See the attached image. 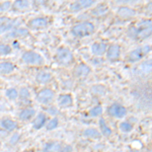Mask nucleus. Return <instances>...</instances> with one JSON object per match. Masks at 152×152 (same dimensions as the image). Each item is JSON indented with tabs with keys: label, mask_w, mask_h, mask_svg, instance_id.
Here are the masks:
<instances>
[{
	"label": "nucleus",
	"mask_w": 152,
	"mask_h": 152,
	"mask_svg": "<svg viewBox=\"0 0 152 152\" xmlns=\"http://www.w3.org/2000/svg\"><path fill=\"white\" fill-rule=\"evenodd\" d=\"M72 34L75 37L78 38H82V37H86L91 35L94 31V26L91 23H82L79 24H76L71 29Z\"/></svg>",
	"instance_id": "nucleus-1"
},
{
	"label": "nucleus",
	"mask_w": 152,
	"mask_h": 152,
	"mask_svg": "<svg viewBox=\"0 0 152 152\" xmlns=\"http://www.w3.org/2000/svg\"><path fill=\"white\" fill-rule=\"evenodd\" d=\"M23 61L26 64H28V65H43L44 64L43 57H42L40 54L33 52V51H28V52L23 53Z\"/></svg>",
	"instance_id": "nucleus-2"
},
{
	"label": "nucleus",
	"mask_w": 152,
	"mask_h": 152,
	"mask_svg": "<svg viewBox=\"0 0 152 152\" xmlns=\"http://www.w3.org/2000/svg\"><path fill=\"white\" fill-rule=\"evenodd\" d=\"M56 59H57L58 63L62 65L70 64L73 60V55L71 51L67 48H60L56 55Z\"/></svg>",
	"instance_id": "nucleus-3"
},
{
	"label": "nucleus",
	"mask_w": 152,
	"mask_h": 152,
	"mask_svg": "<svg viewBox=\"0 0 152 152\" xmlns=\"http://www.w3.org/2000/svg\"><path fill=\"white\" fill-rule=\"evenodd\" d=\"M149 51H150V46H148V45L143 46V47H140V48H137L136 50H134L133 52L130 53L129 61H131V62L139 61L145 54L148 53Z\"/></svg>",
	"instance_id": "nucleus-4"
},
{
	"label": "nucleus",
	"mask_w": 152,
	"mask_h": 152,
	"mask_svg": "<svg viewBox=\"0 0 152 152\" xmlns=\"http://www.w3.org/2000/svg\"><path fill=\"white\" fill-rule=\"evenodd\" d=\"M109 114L111 115L112 117L121 119V118H124L126 116L127 110H126V107H123V105L114 104L109 107Z\"/></svg>",
	"instance_id": "nucleus-5"
},
{
	"label": "nucleus",
	"mask_w": 152,
	"mask_h": 152,
	"mask_svg": "<svg viewBox=\"0 0 152 152\" xmlns=\"http://www.w3.org/2000/svg\"><path fill=\"white\" fill-rule=\"evenodd\" d=\"M53 99H54L53 90L48 89V88L41 90L38 94V95H37V99H38V102H40L41 104H48V102H50Z\"/></svg>",
	"instance_id": "nucleus-6"
},
{
	"label": "nucleus",
	"mask_w": 152,
	"mask_h": 152,
	"mask_svg": "<svg viewBox=\"0 0 152 152\" xmlns=\"http://www.w3.org/2000/svg\"><path fill=\"white\" fill-rule=\"evenodd\" d=\"M94 3V1H91V0H80V1H76L73 2L70 5V10L71 11H79L81 9L87 8V7L91 6L92 4Z\"/></svg>",
	"instance_id": "nucleus-7"
},
{
	"label": "nucleus",
	"mask_w": 152,
	"mask_h": 152,
	"mask_svg": "<svg viewBox=\"0 0 152 152\" xmlns=\"http://www.w3.org/2000/svg\"><path fill=\"white\" fill-rule=\"evenodd\" d=\"M120 46L119 45H112L110 46L109 50H107V58L110 59V60L114 61V60H117L118 58L120 57Z\"/></svg>",
	"instance_id": "nucleus-8"
},
{
	"label": "nucleus",
	"mask_w": 152,
	"mask_h": 152,
	"mask_svg": "<svg viewBox=\"0 0 152 152\" xmlns=\"http://www.w3.org/2000/svg\"><path fill=\"white\" fill-rule=\"evenodd\" d=\"M29 26L33 28H46L48 24V21L46 18H34L29 21Z\"/></svg>",
	"instance_id": "nucleus-9"
},
{
	"label": "nucleus",
	"mask_w": 152,
	"mask_h": 152,
	"mask_svg": "<svg viewBox=\"0 0 152 152\" xmlns=\"http://www.w3.org/2000/svg\"><path fill=\"white\" fill-rule=\"evenodd\" d=\"M19 23H20V20H18V19L7 20V23H2L1 26H0V34H4L5 31H9V29H11L12 28H14V26H18Z\"/></svg>",
	"instance_id": "nucleus-10"
},
{
	"label": "nucleus",
	"mask_w": 152,
	"mask_h": 152,
	"mask_svg": "<svg viewBox=\"0 0 152 152\" xmlns=\"http://www.w3.org/2000/svg\"><path fill=\"white\" fill-rule=\"evenodd\" d=\"M58 104L61 107H67L72 104V96L70 94H62L58 99Z\"/></svg>",
	"instance_id": "nucleus-11"
},
{
	"label": "nucleus",
	"mask_w": 152,
	"mask_h": 152,
	"mask_svg": "<svg viewBox=\"0 0 152 152\" xmlns=\"http://www.w3.org/2000/svg\"><path fill=\"white\" fill-rule=\"evenodd\" d=\"M90 73V68L84 64H80L74 69V75L77 77H82V76H86Z\"/></svg>",
	"instance_id": "nucleus-12"
},
{
	"label": "nucleus",
	"mask_w": 152,
	"mask_h": 152,
	"mask_svg": "<svg viewBox=\"0 0 152 152\" xmlns=\"http://www.w3.org/2000/svg\"><path fill=\"white\" fill-rule=\"evenodd\" d=\"M107 51V46L104 43H95L91 47V52L96 56L104 55Z\"/></svg>",
	"instance_id": "nucleus-13"
},
{
	"label": "nucleus",
	"mask_w": 152,
	"mask_h": 152,
	"mask_svg": "<svg viewBox=\"0 0 152 152\" xmlns=\"http://www.w3.org/2000/svg\"><path fill=\"white\" fill-rule=\"evenodd\" d=\"M118 14L123 18H128L134 16L135 14H136V12H135V10H133V9L130 8V7L123 6V7H120V9L118 10Z\"/></svg>",
	"instance_id": "nucleus-14"
},
{
	"label": "nucleus",
	"mask_w": 152,
	"mask_h": 152,
	"mask_svg": "<svg viewBox=\"0 0 152 152\" xmlns=\"http://www.w3.org/2000/svg\"><path fill=\"white\" fill-rule=\"evenodd\" d=\"M61 149V145L59 142H50V143L46 144L43 149V152H59Z\"/></svg>",
	"instance_id": "nucleus-15"
},
{
	"label": "nucleus",
	"mask_w": 152,
	"mask_h": 152,
	"mask_svg": "<svg viewBox=\"0 0 152 152\" xmlns=\"http://www.w3.org/2000/svg\"><path fill=\"white\" fill-rule=\"evenodd\" d=\"M35 110L34 109H24L20 113H19V119L23 121H28L35 116Z\"/></svg>",
	"instance_id": "nucleus-16"
},
{
	"label": "nucleus",
	"mask_w": 152,
	"mask_h": 152,
	"mask_svg": "<svg viewBox=\"0 0 152 152\" xmlns=\"http://www.w3.org/2000/svg\"><path fill=\"white\" fill-rule=\"evenodd\" d=\"M83 136L87 137V138H91V139H99L100 133L96 129L89 128V129H86L84 132H83Z\"/></svg>",
	"instance_id": "nucleus-17"
},
{
	"label": "nucleus",
	"mask_w": 152,
	"mask_h": 152,
	"mask_svg": "<svg viewBox=\"0 0 152 152\" xmlns=\"http://www.w3.org/2000/svg\"><path fill=\"white\" fill-rule=\"evenodd\" d=\"M1 127L7 130V131H12V130L16 128V123L10 119H4L1 121Z\"/></svg>",
	"instance_id": "nucleus-18"
},
{
	"label": "nucleus",
	"mask_w": 152,
	"mask_h": 152,
	"mask_svg": "<svg viewBox=\"0 0 152 152\" xmlns=\"http://www.w3.org/2000/svg\"><path fill=\"white\" fill-rule=\"evenodd\" d=\"M14 69L13 64L9 62H3L0 64V73L1 74H8V73L12 72Z\"/></svg>",
	"instance_id": "nucleus-19"
},
{
	"label": "nucleus",
	"mask_w": 152,
	"mask_h": 152,
	"mask_svg": "<svg viewBox=\"0 0 152 152\" xmlns=\"http://www.w3.org/2000/svg\"><path fill=\"white\" fill-rule=\"evenodd\" d=\"M28 31L26 28H18L9 33L6 37L7 38H18V37H26L28 36Z\"/></svg>",
	"instance_id": "nucleus-20"
},
{
	"label": "nucleus",
	"mask_w": 152,
	"mask_h": 152,
	"mask_svg": "<svg viewBox=\"0 0 152 152\" xmlns=\"http://www.w3.org/2000/svg\"><path fill=\"white\" fill-rule=\"evenodd\" d=\"M51 78H52V76H51L50 73L48 72H40L38 75H37V81L39 83H47L51 80Z\"/></svg>",
	"instance_id": "nucleus-21"
},
{
	"label": "nucleus",
	"mask_w": 152,
	"mask_h": 152,
	"mask_svg": "<svg viewBox=\"0 0 152 152\" xmlns=\"http://www.w3.org/2000/svg\"><path fill=\"white\" fill-rule=\"evenodd\" d=\"M99 130L102 131V133L104 135V136H110V135L112 134V130L110 128L109 126H107V124H105V121L102 118H100L99 119Z\"/></svg>",
	"instance_id": "nucleus-22"
},
{
	"label": "nucleus",
	"mask_w": 152,
	"mask_h": 152,
	"mask_svg": "<svg viewBox=\"0 0 152 152\" xmlns=\"http://www.w3.org/2000/svg\"><path fill=\"white\" fill-rule=\"evenodd\" d=\"M46 122V116L44 114H39L38 117L36 118L35 122H34V128L35 129H41L42 127L45 125Z\"/></svg>",
	"instance_id": "nucleus-23"
},
{
	"label": "nucleus",
	"mask_w": 152,
	"mask_h": 152,
	"mask_svg": "<svg viewBox=\"0 0 152 152\" xmlns=\"http://www.w3.org/2000/svg\"><path fill=\"white\" fill-rule=\"evenodd\" d=\"M12 6L16 10H23V9H26L29 6V2L26 1V0H18V1L14 2Z\"/></svg>",
	"instance_id": "nucleus-24"
},
{
	"label": "nucleus",
	"mask_w": 152,
	"mask_h": 152,
	"mask_svg": "<svg viewBox=\"0 0 152 152\" xmlns=\"http://www.w3.org/2000/svg\"><path fill=\"white\" fill-rule=\"evenodd\" d=\"M140 69L143 74H149L151 72V60L145 61L144 63H142L140 66Z\"/></svg>",
	"instance_id": "nucleus-25"
},
{
	"label": "nucleus",
	"mask_w": 152,
	"mask_h": 152,
	"mask_svg": "<svg viewBox=\"0 0 152 152\" xmlns=\"http://www.w3.org/2000/svg\"><path fill=\"white\" fill-rule=\"evenodd\" d=\"M150 35H151V28L138 29V36H137V39H145Z\"/></svg>",
	"instance_id": "nucleus-26"
},
{
	"label": "nucleus",
	"mask_w": 152,
	"mask_h": 152,
	"mask_svg": "<svg viewBox=\"0 0 152 152\" xmlns=\"http://www.w3.org/2000/svg\"><path fill=\"white\" fill-rule=\"evenodd\" d=\"M120 129H121L122 132H125V133H128V132L132 131L133 129V126L131 124L128 123V122H123V123L120 124Z\"/></svg>",
	"instance_id": "nucleus-27"
},
{
	"label": "nucleus",
	"mask_w": 152,
	"mask_h": 152,
	"mask_svg": "<svg viewBox=\"0 0 152 152\" xmlns=\"http://www.w3.org/2000/svg\"><path fill=\"white\" fill-rule=\"evenodd\" d=\"M18 95V92L15 88H9L6 90V96L10 99H15Z\"/></svg>",
	"instance_id": "nucleus-28"
},
{
	"label": "nucleus",
	"mask_w": 152,
	"mask_h": 152,
	"mask_svg": "<svg viewBox=\"0 0 152 152\" xmlns=\"http://www.w3.org/2000/svg\"><path fill=\"white\" fill-rule=\"evenodd\" d=\"M102 107L100 105H97V107H94V109H91V111L89 112V115L91 117H97L99 115H102Z\"/></svg>",
	"instance_id": "nucleus-29"
},
{
	"label": "nucleus",
	"mask_w": 152,
	"mask_h": 152,
	"mask_svg": "<svg viewBox=\"0 0 152 152\" xmlns=\"http://www.w3.org/2000/svg\"><path fill=\"white\" fill-rule=\"evenodd\" d=\"M58 125H59V120L57 119V118H54V119H52L48 123V125H47V130L56 129L58 127Z\"/></svg>",
	"instance_id": "nucleus-30"
},
{
	"label": "nucleus",
	"mask_w": 152,
	"mask_h": 152,
	"mask_svg": "<svg viewBox=\"0 0 152 152\" xmlns=\"http://www.w3.org/2000/svg\"><path fill=\"white\" fill-rule=\"evenodd\" d=\"M109 9V7H107V5H104V4H102V5H99V6H97L96 8L94 9V11H92V13L94 14H102V13H104V12H105Z\"/></svg>",
	"instance_id": "nucleus-31"
},
{
	"label": "nucleus",
	"mask_w": 152,
	"mask_h": 152,
	"mask_svg": "<svg viewBox=\"0 0 152 152\" xmlns=\"http://www.w3.org/2000/svg\"><path fill=\"white\" fill-rule=\"evenodd\" d=\"M11 52V48L8 45H0V56L7 55Z\"/></svg>",
	"instance_id": "nucleus-32"
},
{
	"label": "nucleus",
	"mask_w": 152,
	"mask_h": 152,
	"mask_svg": "<svg viewBox=\"0 0 152 152\" xmlns=\"http://www.w3.org/2000/svg\"><path fill=\"white\" fill-rule=\"evenodd\" d=\"M151 28V20H142L138 23V28Z\"/></svg>",
	"instance_id": "nucleus-33"
},
{
	"label": "nucleus",
	"mask_w": 152,
	"mask_h": 152,
	"mask_svg": "<svg viewBox=\"0 0 152 152\" xmlns=\"http://www.w3.org/2000/svg\"><path fill=\"white\" fill-rule=\"evenodd\" d=\"M128 36L130 37V38L132 39H137V36H138V28H129L128 31Z\"/></svg>",
	"instance_id": "nucleus-34"
},
{
	"label": "nucleus",
	"mask_w": 152,
	"mask_h": 152,
	"mask_svg": "<svg viewBox=\"0 0 152 152\" xmlns=\"http://www.w3.org/2000/svg\"><path fill=\"white\" fill-rule=\"evenodd\" d=\"M19 96L23 99H29V91L28 90V88H21L20 91H19Z\"/></svg>",
	"instance_id": "nucleus-35"
},
{
	"label": "nucleus",
	"mask_w": 152,
	"mask_h": 152,
	"mask_svg": "<svg viewBox=\"0 0 152 152\" xmlns=\"http://www.w3.org/2000/svg\"><path fill=\"white\" fill-rule=\"evenodd\" d=\"M11 6L10 2L9 1H4L0 3V11H5L7 9H9V7Z\"/></svg>",
	"instance_id": "nucleus-36"
},
{
	"label": "nucleus",
	"mask_w": 152,
	"mask_h": 152,
	"mask_svg": "<svg viewBox=\"0 0 152 152\" xmlns=\"http://www.w3.org/2000/svg\"><path fill=\"white\" fill-rule=\"evenodd\" d=\"M18 138H19V134H14L12 136V138L10 139V144H14L18 141Z\"/></svg>",
	"instance_id": "nucleus-37"
},
{
	"label": "nucleus",
	"mask_w": 152,
	"mask_h": 152,
	"mask_svg": "<svg viewBox=\"0 0 152 152\" xmlns=\"http://www.w3.org/2000/svg\"><path fill=\"white\" fill-rule=\"evenodd\" d=\"M59 152H72V147H71L70 145H67V146H65L64 148L62 149V150H60Z\"/></svg>",
	"instance_id": "nucleus-38"
},
{
	"label": "nucleus",
	"mask_w": 152,
	"mask_h": 152,
	"mask_svg": "<svg viewBox=\"0 0 152 152\" xmlns=\"http://www.w3.org/2000/svg\"><path fill=\"white\" fill-rule=\"evenodd\" d=\"M7 19L6 18H0V26H1L2 24V23H3V21H6Z\"/></svg>",
	"instance_id": "nucleus-39"
},
{
	"label": "nucleus",
	"mask_w": 152,
	"mask_h": 152,
	"mask_svg": "<svg viewBox=\"0 0 152 152\" xmlns=\"http://www.w3.org/2000/svg\"><path fill=\"white\" fill-rule=\"evenodd\" d=\"M49 112H52V113H54V114H56L57 113V110H55V109H52V110H49Z\"/></svg>",
	"instance_id": "nucleus-40"
},
{
	"label": "nucleus",
	"mask_w": 152,
	"mask_h": 152,
	"mask_svg": "<svg viewBox=\"0 0 152 152\" xmlns=\"http://www.w3.org/2000/svg\"><path fill=\"white\" fill-rule=\"evenodd\" d=\"M0 146H1V143H0Z\"/></svg>",
	"instance_id": "nucleus-41"
}]
</instances>
